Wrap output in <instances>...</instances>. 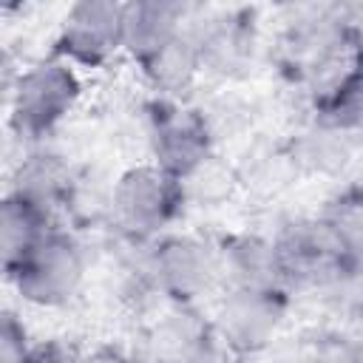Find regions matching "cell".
I'll list each match as a JSON object with an SVG mask.
<instances>
[{
    "instance_id": "4",
    "label": "cell",
    "mask_w": 363,
    "mask_h": 363,
    "mask_svg": "<svg viewBox=\"0 0 363 363\" xmlns=\"http://www.w3.org/2000/svg\"><path fill=\"white\" fill-rule=\"evenodd\" d=\"M88 258L74 233L54 227L11 272H6L14 295L31 309H65L85 286Z\"/></svg>"
},
{
    "instance_id": "17",
    "label": "cell",
    "mask_w": 363,
    "mask_h": 363,
    "mask_svg": "<svg viewBox=\"0 0 363 363\" xmlns=\"http://www.w3.org/2000/svg\"><path fill=\"white\" fill-rule=\"evenodd\" d=\"M34 340L26 329V323L14 315L6 312L0 323V363H26Z\"/></svg>"
},
{
    "instance_id": "5",
    "label": "cell",
    "mask_w": 363,
    "mask_h": 363,
    "mask_svg": "<svg viewBox=\"0 0 363 363\" xmlns=\"http://www.w3.org/2000/svg\"><path fill=\"white\" fill-rule=\"evenodd\" d=\"M289 292L286 289H244L230 286L216 295L213 332L218 349L235 357H255L269 352L286 326Z\"/></svg>"
},
{
    "instance_id": "9",
    "label": "cell",
    "mask_w": 363,
    "mask_h": 363,
    "mask_svg": "<svg viewBox=\"0 0 363 363\" xmlns=\"http://www.w3.org/2000/svg\"><path fill=\"white\" fill-rule=\"evenodd\" d=\"M187 28V6L170 0L122 3V57L133 65L156 57Z\"/></svg>"
},
{
    "instance_id": "19",
    "label": "cell",
    "mask_w": 363,
    "mask_h": 363,
    "mask_svg": "<svg viewBox=\"0 0 363 363\" xmlns=\"http://www.w3.org/2000/svg\"><path fill=\"white\" fill-rule=\"evenodd\" d=\"M77 363H136V360L125 349L111 346V343H102V346H94V349L79 352V360Z\"/></svg>"
},
{
    "instance_id": "21",
    "label": "cell",
    "mask_w": 363,
    "mask_h": 363,
    "mask_svg": "<svg viewBox=\"0 0 363 363\" xmlns=\"http://www.w3.org/2000/svg\"><path fill=\"white\" fill-rule=\"evenodd\" d=\"M199 363H221L218 357H207V360H199Z\"/></svg>"
},
{
    "instance_id": "13",
    "label": "cell",
    "mask_w": 363,
    "mask_h": 363,
    "mask_svg": "<svg viewBox=\"0 0 363 363\" xmlns=\"http://www.w3.org/2000/svg\"><path fill=\"white\" fill-rule=\"evenodd\" d=\"M136 71L142 77V85L153 94V99L162 102H187L204 79L199 48L187 31L167 48H162L156 57L136 65Z\"/></svg>"
},
{
    "instance_id": "1",
    "label": "cell",
    "mask_w": 363,
    "mask_h": 363,
    "mask_svg": "<svg viewBox=\"0 0 363 363\" xmlns=\"http://www.w3.org/2000/svg\"><path fill=\"white\" fill-rule=\"evenodd\" d=\"M85 96V74L57 54L40 57L6 77V113L17 139L37 145L60 130Z\"/></svg>"
},
{
    "instance_id": "20",
    "label": "cell",
    "mask_w": 363,
    "mask_h": 363,
    "mask_svg": "<svg viewBox=\"0 0 363 363\" xmlns=\"http://www.w3.org/2000/svg\"><path fill=\"white\" fill-rule=\"evenodd\" d=\"M363 14V9H360ZM357 20V45H354V65L363 68V17H354Z\"/></svg>"
},
{
    "instance_id": "15",
    "label": "cell",
    "mask_w": 363,
    "mask_h": 363,
    "mask_svg": "<svg viewBox=\"0 0 363 363\" xmlns=\"http://www.w3.org/2000/svg\"><path fill=\"white\" fill-rule=\"evenodd\" d=\"M57 227V218H51L45 210L28 204L26 199L6 193L0 204V255H3V272H11L51 230Z\"/></svg>"
},
{
    "instance_id": "12",
    "label": "cell",
    "mask_w": 363,
    "mask_h": 363,
    "mask_svg": "<svg viewBox=\"0 0 363 363\" xmlns=\"http://www.w3.org/2000/svg\"><path fill=\"white\" fill-rule=\"evenodd\" d=\"M218 340L213 320L199 315L196 306H173L156 320L150 335V354L156 363H199L216 357Z\"/></svg>"
},
{
    "instance_id": "6",
    "label": "cell",
    "mask_w": 363,
    "mask_h": 363,
    "mask_svg": "<svg viewBox=\"0 0 363 363\" xmlns=\"http://www.w3.org/2000/svg\"><path fill=\"white\" fill-rule=\"evenodd\" d=\"M145 145L147 162L159 164L173 179L184 182L216 159V136L190 102H162L153 99L145 116Z\"/></svg>"
},
{
    "instance_id": "3",
    "label": "cell",
    "mask_w": 363,
    "mask_h": 363,
    "mask_svg": "<svg viewBox=\"0 0 363 363\" xmlns=\"http://www.w3.org/2000/svg\"><path fill=\"white\" fill-rule=\"evenodd\" d=\"M145 275L150 289L164 295L173 306H199L224 289L218 244L193 233H173L150 241Z\"/></svg>"
},
{
    "instance_id": "10",
    "label": "cell",
    "mask_w": 363,
    "mask_h": 363,
    "mask_svg": "<svg viewBox=\"0 0 363 363\" xmlns=\"http://www.w3.org/2000/svg\"><path fill=\"white\" fill-rule=\"evenodd\" d=\"M6 193L20 196L28 204L45 210L51 218H57V213L71 207L77 196V179L62 156L34 147L17 162Z\"/></svg>"
},
{
    "instance_id": "11",
    "label": "cell",
    "mask_w": 363,
    "mask_h": 363,
    "mask_svg": "<svg viewBox=\"0 0 363 363\" xmlns=\"http://www.w3.org/2000/svg\"><path fill=\"white\" fill-rule=\"evenodd\" d=\"M221 252V275L224 289H286L278 244L272 235L258 233H235L218 241Z\"/></svg>"
},
{
    "instance_id": "16",
    "label": "cell",
    "mask_w": 363,
    "mask_h": 363,
    "mask_svg": "<svg viewBox=\"0 0 363 363\" xmlns=\"http://www.w3.org/2000/svg\"><path fill=\"white\" fill-rule=\"evenodd\" d=\"M286 147L295 162V170L309 176H332L343 170L352 159V139L326 130L315 122H309Z\"/></svg>"
},
{
    "instance_id": "2",
    "label": "cell",
    "mask_w": 363,
    "mask_h": 363,
    "mask_svg": "<svg viewBox=\"0 0 363 363\" xmlns=\"http://www.w3.org/2000/svg\"><path fill=\"white\" fill-rule=\"evenodd\" d=\"M187 204L184 184L153 162L125 167L108 190V216L130 241H156Z\"/></svg>"
},
{
    "instance_id": "18",
    "label": "cell",
    "mask_w": 363,
    "mask_h": 363,
    "mask_svg": "<svg viewBox=\"0 0 363 363\" xmlns=\"http://www.w3.org/2000/svg\"><path fill=\"white\" fill-rule=\"evenodd\" d=\"M77 360H79V349H74L57 337L34 340V346L26 357V363H77Z\"/></svg>"
},
{
    "instance_id": "8",
    "label": "cell",
    "mask_w": 363,
    "mask_h": 363,
    "mask_svg": "<svg viewBox=\"0 0 363 363\" xmlns=\"http://www.w3.org/2000/svg\"><path fill=\"white\" fill-rule=\"evenodd\" d=\"M199 48L204 77L230 79L238 77L255 51V26L247 11H213L199 23H187L184 28Z\"/></svg>"
},
{
    "instance_id": "14",
    "label": "cell",
    "mask_w": 363,
    "mask_h": 363,
    "mask_svg": "<svg viewBox=\"0 0 363 363\" xmlns=\"http://www.w3.org/2000/svg\"><path fill=\"white\" fill-rule=\"evenodd\" d=\"M309 122L340 136H363V68L352 65L312 94Z\"/></svg>"
},
{
    "instance_id": "7",
    "label": "cell",
    "mask_w": 363,
    "mask_h": 363,
    "mask_svg": "<svg viewBox=\"0 0 363 363\" xmlns=\"http://www.w3.org/2000/svg\"><path fill=\"white\" fill-rule=\"evenodd\" d=\"M51 54L71 62L82 74L108 68L116 57H122V3H71L57 23Z\"/></svg>"
}]
</instances>
